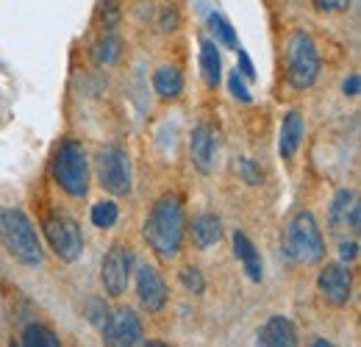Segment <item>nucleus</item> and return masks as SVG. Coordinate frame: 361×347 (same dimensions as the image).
Returning <instances> with one entry per match:
<instances>
[{
    "instance_id": "f257e3e1",
    "label": "nucleus",
    "mask_w": 361,
    "mask_h": 347,
    "mask_svg": "<svg viewBox=\"0 0 361 347\" xmlns=\"http://www.w3.org/2000/svg\"><path fill=\"white\" fill-rule=\"evenodd\" d=\"M183 231H186V214H183L180 200L173 195H164L156 200V206L150 209L145 228H142L147 245L161 259L178 256L180 245H183Z\"/></svg>"
},
{
    "instance_id": "f03ea898",
    "label": "nucleus",
    "mask_w": 361,
    "mask_h": 347,
    "mask_svg": "<svg viewBox=\"0 0 361 347\" xmlns=\"http://www.w3.org/2000/svg\"><path fill=\"white\" fill-rule=\"evenodd\" d=\"M0 242L8 250V256H14L25 267H39L45 259L31 219L20 209H0Z\"/></svg>"
},
{
    "instance_id": "7ed1b4c3",
    "label": "nucleus",
    "mask_w": 361,
    "mask_h": 347,
    "mask_svg": "<svg viewBox=\"0 0 361 347\" xmlns=\"http://www.w3.org/2000/svg\"><path fill=\"white\" fill-rule=\"evenodd\" d=\"M283 250L298 264H319L325 256V239L312 212H300L289 219L283 231Z\"/></svg>"
},
{
    "instance_id": "20e7f679",
    "label": "nucleus",
    "mask_w": 361,
    "mask_h": 347,
    "mask_svg": "<svg viewBox=\"0 0 361 347\" xmlns=\"http://www.w3.org/2000/svg\"><path fill=\"white\" fill-rule=\"evenodd\" d=\"M53 178L70 197H84L90 192V164L81 142L75 139L61 142L53 159Z\"/></svg>"
},
{
    "instance_id": "39448f33",
    "label": "nucleus",
    "mask_w": 361,
    "mask_h": 347,
    "mask_svg": "<svg viewBox=\"0 0 361 347\" xmlns=\"http://www.w3.org/2000/svg\"><path fill=\"white\" fill-rule=\"evenodd\" d=\"M319 75V53L306 31H292L286 39V81L295 92H303Z\"/></svg>"
},
{
    "instance_id": "423d86ee",
    "label": "nucleus",
    "mask_w": 361,
    "mask_h": 347,
    "mask_svg": "<svg viewBox=\"0 0 361 347\" xmlns=\"http://www.w3.org/2000/svg\"><path fill=\"white\" fill-rule=\"evenodd\" d=\"M42 231H45L47 245L53 248V253L61 261L70 264V261L81 259V253H84V233H81L75 217H70L64 212H53V214L45 217Z\"/></svg>"
},
{
    "instance_id": "0eeeda50",
    "label": "nucleus",
    "mask_w": 361,
    "mask_h": 347,
    "mask_svg": "<svg viewBox=\"0 0 361 347\" xmlns=\"http://www.w3.org/2000/svg\"><path fill=\"white\" fill-rule=\"evenodd\" d=\"M97 178L100 186L111 195L131 192V164H128V153L120 145H106L97 153Z\"/></svg>"
},
{
    "instance_id": "6e6552de",
    "label": "nucleus",
    "mask_w": 361,
    "mask_h": 347,
    "mask_svg": "<svg viewBox=\"0 0 361 347\" xmlns=\"http://www.w3.org/2000/svg\"><path fill=\"white\" fill-rule=\"evenodd\" d=\"M134 253L117 242L109 248L103 267H100V281H103V289L109 298H120L126 289H128V281H131V272H134Z\"/></svg>"
},
{
    "instance_id": "1a4fd4ad",
    "label": "nucleus",
    "mask_w": 361,
    "mask_h": 347,
    "mask_svg": "<svg viewBox=\"0 0 361 347\" xmlns=\"http://www.w3.org/2000/svg\"><path fill=\"white\" fill-rule=\"evenodd\" d=\"M142 339V319L131 308H117L103 325V345L106 347H136Z\"/></svg>"
},
{
    "instance_id": "9d476101",
    "label": "nucleus",
    "mask_w": 361,
    "mask_h": 347,
    "mask_svg": "<svg viewBox=\"0 0 361 347\" xmlns=\"http://www.w3.org/2000/svg\"><path fill=\"white\" fill-rule=\"evenodd\" d=\"M319 295L328 300L331 305H348L350 295H353V275H350V267L345 264H325L322 272H319Z\"/></svg>"
},
{
    "instance_id": "9b49d317",
    "label": "nucleus",
    "mask_w": 361,
    "mask_h": 347,
    "mask_svg": "<svg viewBox=\"0 0 361 347\" xmlns=\"http://www.w3.org/2000/svg\"><path fill=\"white\" fill-rule=\"evenodd\" d=\"M136 295L147 311H161V305L167 303V284L153 264L136 267Z\"/></svg>"
},
{
    "instance_id": "f8f14e48",
    "label": "nucleus",
    "mask_w": 361,
    "mask_h": 347,
    "mask_svg": "<svg viewBox=\"0 0 361 347\" xmlns=\"http://www.w3.org/2000/svg\"><path fill=\"white\" fill-rule=\"evenodd\" d=\"M189 156H192V164L203 175H209L214 170V164H217V136H214L212 126H197L192 130Z\"/></svg>"
},
{
    "instance_id": "ddd939ff",
    "label": "nucleus",
    "mask_w": 361,
    "mask_h": 347,
    "mask_svg": "<svg viewBox=\"0 0 361 347\" xmlns=\"http://www.w3.org/2000/svg\"><path fill=\"white\" fill-rule=\"evenodd\" d=\"M303 136H306V120H303V111L300 109H292L286 111L283 123H281V136H278V153L283 162H292L303 145Z\"/></svg>"
},
{
    "instance_id": "4468645a",
    "label": "nucleus",
    "mask_w": 361,
    "mask_h": 347,
    "mask_svg": "<svg viewBox=\"0 0 361 347\" xmlns=\"http://www.w3.org/2000/svg\"><path fill=\"white\" fill-rule=\"evenodd\" d=\"M331 225L339 228H350L353 233H359L361 228V206L356 200V192L342 189L336 192V197L331 200Z\"/></svg>"
},
{
    "instance_id": "2eb2a0df",
    "label": "nucleus",
    "mask_w": 361,
    "mask_h": 347,
    "mask_svg": "<svg viewBox=\"0 0 361 347\" xmlns=\"http://www.w3.org/2000/svg\"><path fill=\"white\" fill-rule=\"evenodd\" d=\"M259 347H298V331L286 317H270L259 331Z\"/></svg>"
},
{
    "instance_id": "dca6fc26",
    "label": "nucleus",
    "mask_w": 361,
    "mask_h": 347,
    "mask_svg": "<svg viewBox=\"0 0 361 347\" xmlns=\"http://www.w3.org/2000/svg\"><path fill=\"white\" fill-rule=\"evenodd\" d=\"M233 256L242 261V267H245V272H247V278L250 281H262V259H259V250H256V245L247 239V233H242V231H236L233 233Z\"/></svg>"
},
{
    "instance_id": "f3484780",
    "label": "nucleus",
    "mask_w": 361,
    "mask_h": 347,
    "mask_svg": "<svg viewBox=\"0 0 361 347\" xmlns=\"http://www.w3.org/2000/svg\"><path fill=\"white\" fill-rule=\"evenodd\" d=\"M223 236V222L217 214H200L197 219H192V242L206 250L212 245H217Z\"/></svg>"
},
{
    "instance_id": "a211bd4d",
    "label": "nucleus",
    "mask_w": 361,
    "mask_h": 347,
    "mask_svg": "<svg viewBox=\"0 0 361 347\" xmlns=\"http://www.w3.org/2000/svg\"><path fill=\"white\" fill-rule=\"evenodd\" d=\"M153 89H156L159 97H164V100H176L180 92H183V75H180L178 67H173V64H161V67L156 70V75H153Z\"/></svg>"
},
{
    "instance_id": "6ab92c4d",
    "label": "nucleus",
    "mask_w": 361,
    "mask_h": 347,
    "mask_svg": "<svg viewBox=\"0 0 361 347\" xmlns=\"http://www.w3.org/2000/svg\"><path fill=\"white\" fill-rule=\"evenodd\" d=\"M200 73L206 78V84L212 89H217L220 78H223V61H220V50L212 39L200 42Z\"/></svg>"
},
{
    "instance_id": "aec40b11",
    "label": "nucleus",
    "mask_w": 361,
    "mask_h": 347,
    "mask_svg": "<svg viewBox=\"0 0 361 347\" xmlns=\"http://www.w3.org/2000/svg\"><path fill=\"white\" fill-rule=\"evenodd\" d=\"M117 56H120V37L114 31H106L92 47V59L94 64H114Z\"/></svg>"
},
{
    "instance_id": "412c9836",
    "label": "nucleus",
    "mask_w": 361,
    "mask_h": 347,
    "mask_svg": "<svg viewBox=\"0 0 361 347\" xmlns=\"http://www.w3.org/2000/svg\"><path fill=\"white\" fill-rule=\"evenodd\" d=\"M209 31L214 34V42L226 44V47H231V50H236V47H239L236 31H233V25L228 23L223 14H217V11H212V14H209Z\"/></svg>"
},
{
    "instance_id": "4be33fe9",
    "label": "nucleus",
    "mask_w": 361,
    "mask_h": 347,
    "mask_svg": "<svg viewBox=\"0 0 361 347\" xmlns=\"http://www.w3.org/2000/svg\"><path fill=\"white\" fill-rule=\"evenodd\" d=\"M23 347H61L56 334L45 325H28L23 331Z\"/></svg>"
},
{
    "instance_id": "5701e85b",
    "label": "nucleus",
    "mask_w": 361,
    "mask_h": 347,
    "mask_svg": "<svg viewBox=\"0 0 361 347\" xmlns=\"http://www.w3.org/2000/svg\"><path fill=\"white\" fill-rule=\"evenodd\" d=\"M90 217L94 228H111V225L120 219V209H117V203H111V200H100L97 206H92Z\"/></svg>"
},
{
    "instance_id": "b1692460",
    "label": "nucleus",
    "mask_w": 361,
    "mask_h": 347,
    "mask_svg": "<svg viewBox=\"0 0 361 347\" xmlns=\"http://www.w3.org/2000/svg\"><path fill=\"white\" fill-rule=\"evenodd\" d=\"M178 278H180V286H183L189 295H200V292L206 289V278H203L200 267H195V264H186V267H180Z\"/></svg>"
},
{
    "instance_id": "393cba45",
    "label": "nucleus",
    "mask_w": 361,
    "mask_h": 347,
    "mask_svg": "<svg viewBox=\"0 0 361 347\" xmlns=\"http://www.w3.org/2000/svg\"><path fill=\"white\" fill-rule=\"evenodd\" d=\"M123 17V3L120 0H100V23L106 31H114Z\"/></svg>"
},
{
    "instance_id": "a878e982",
    "label": "nucleus",
    "mask_w": 361,
    "mask_h": 347,
    "mask_svg": "<svg viewBox=\"0 0 361 347\" xmlns=\"http://www.w3.org/2000/svg\"><path fill=\"white\" fill-rule=\"evenodd\" d=\"M228 87H231V95L239 100V103H250L253 100V95L247 92V87H245V81H242V75L233 70L231 75H228Z\"/></svg>"
},
{
    "instance_id": "bb28decb",
    "label": "nucleus",
    "mask_w": 361,
    "mask_h": 347,
    "mask_svg": "<svg viewBox=\"0 0 361 347\" xmlns=\"http://www.w3.org/2000/svg\"><path fill=\"white\" fill-rule=\"evenodd\" d=\"M312 3L319 14H339V11H348L353 0H312Z\"/></svg>"
},
{
    "instance_id": "cd10ccee",
    "label": "nucleus",
    "mask_w": 361,
    "mask_h": 347,
    "mask_svg": "<svg viewBox=\"0 0 361 347\" xmlns=\"http://www.w3.org/2000/svg\"><path fill=\"white\" fill-rule=\"evenodd\" d=\"M239 175H242V178H245V183H250V186L262 183V170H259L250 159H239Z\"/></svg>"
},
{
    "instance_id": "c85d7f7f",
    "label": "nucleus",
    "mask_w": 361,
    "mask_h": 347,
    "mask_svg": "<svg viewBox=\"0 0 361 347\" xmlns=\"http://www.w3.org/2000/svg\"><path fill=\"white\" fill-rule=\"evenodd\" d=\"M178 20H180L178 8H176V6H164L161 20H159V23H161L159 28H161V31H176V28H178Z\"/></svg>"
},
{
    "instance_id": "c756f323",
    "label": "nucleus",
    "mask_w": 361,
    "mask_h": 347,
    "mask_svg": "<svg viewBox=\"0 0 361 347\" xmlns=\"http://www.w3.org/2000/svg\"><path fill=\"white\" fill-rule=\"evenodd\" d=\"M236 73L242 75V78H256V70H253V61H250V56L245 53V50H239V67H236Z\"/></svg>"
},
{
    "instance_id": "7c9ffc66",
    "label": "nucleus",
    "mask_w": 361,
    "mask_h": 347,
    "mask_svg": "<svg viewBox=\"0 0 361 347\" xmlns=\"http://www.w3.org/2000/svg\"><path fill=\"white\" fill-rule=\"evenodd\" d=\"M339 256H342V261H353L359 256V242H356V239L342 242V245H339Z\"/></svg>"
},
{
    "instance_id": "2f4dec72",
    "label": "nucleus",
    "mask_w": 361,
    "mask_h": 347,
    "mask_svg": "<svg viewBox=\"0 0 361 347\" xmlns=\"http://www.w3.org/2000/svg\"><path fill=\"white\" fill-rule=\"evenodd\" d=\"M359 87H361L359 73H353L350 78H345V84H342V92H345V95H350V97H356V95H359Z\"/></svg>"
},
{
    "instance_id": "473e14b6",
    "label": "nucleus",
    "mask_w": 361,
    "mask_h": 347,
    "mask_svg": "<svg viewBox=\"0 0 361 347\" xmlns=\"http://www.w3.org/2000/svg\"><path fill=\"white\" fill-rule=\"evenodd\" d=\"M142 347H170V345H167V342H159V339H147Z\"/></svg>"
},
{
    "instance_id": "72a5a7b5",
    "label": "nucleus",
    "mask_w": 361,
    "mask_h": 347,
    "mask_svg": "<svg viewBox=\"0 0 361 347\" xmlns=\"http://www.w3.org/2000/svg\"><path fill=\"white\" fill-rule=\"evenodd\" d=\"M312 347H334V345H331V342H325V339H317Z\"/></svg>"
},
{
    "instance_id": "f704fd0d",
    "label": "nucleus",
    "mask_w": 361,
    "mask_h": 347,
    "mask_svg": "<svg viewBox=\"0 0 361 347\" xmlns=\"http://www.w3.org/2000/svg\"><path fill=\"white\" fill-rule=\"evenodd\" d=\"M8 347H17V345H8Z\"/></svg>"
}]
</instances>
